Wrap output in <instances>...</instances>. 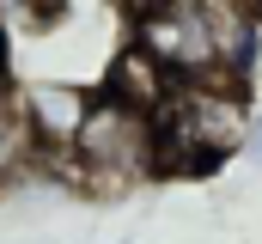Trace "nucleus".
Returning a JSON list of instances; mask_svg holds the SVG:
<instances>
[{
  "mask_svg": "<svg viewBox=\"0 0 262 244\" xmlns=\"http://www.w3.org/2000/svg\"><path fill=\"white\" fill-rule=\"evenodd\" d=\"M159 171H213L244 147V79H171L159 104Z\"/></svg>",
  "mask_w": 262,
  "mask_h": 244,
  "instance_id": "nucleus-1",
  "label": "nucleus"
},
{
  "mask_svg": "<svg viewBox=\"0 0 262 244\" xmlns=\"http://www.w3.org/2000/svg\"><path fill=\"white\" fill-rule=\"evenodd\" d=\"M67 153V177L85 189H128V183L159 171V128L146 110H128L116 98H92L85 122L73 128Z\"/></svg>",
  "mask_w": 262,
  "mask_h": 244,
  "instance_id": "nucleus-2",
  "label": "nucleus"
},
{
  "mask_svg": "<svg viewBox=\"0 0 262 244\" xmlns=\"http://www.w3.org/2000/svg\"><path fill=\"white\" fill-rule=\"evenodd\" d=\"M12 104H18V116L31 122V134H37L43 153H61L67 140H73V128L85 122V104L92 98L79 86H61V79H31Z\"/></svg>",
  "mask_w": 262,
  "mask_h": 244,
  "instance_id": "nucleus-3",
  "label": "nucleus"
},
{
  "mask_svg": "<svg viewBox=\"0 0 262 244\" xmlns=\"http://www.w3.org/2000/svg\"><path fill=\"white\" fill-rule=\"evenodd\" d=\"M165 92H171L165 67H159V61H146L134 43L110 61V73H104V98H116V104H128V110H146V116H159Z\"/></svg>",
  "mask_w": 262,
  "mask_h": 244,
  "instance_id": "nucleus-4",
  "label": "nucleus"
},
{
  "mask_svg": "<svg viewBox=\"0 0 262 244\" xmlns=\"http://www.w3.org/2000/svg\"><path fill=\"white\" fill-rule=\"evenodd\" d=\"M37 134H31V122L18 116V104H12V92H0V189H12V183L25 177L31 165H37Z\"/></svg>",
  "mask_w": 262,
  "mask_h": 244,
  "instance_id": "nucleus-5",
  "label": "nucleus"
},
{
  "mask_svg": "<svg viewBox=\"0 0 262 244\" xmlns=\"http://www.w3.org/2000/svg\"><path fill=\"white\" fill-rule=\"evenodd\" d=\"M244 153L262 165V110H250V128H244Z\"/></svg>",
  "mask_w": 262,
  "mask_h": 244,
  "instance_id": "nucleus-6",
  "label": "nucleus"
},
{
  "mask_svg": "<svg viewBox=\"0 0 262 244\" xmlns=\"http://www.w3.org/2000/svg\"><path fill=\"white\" fill-rule=\"evenodd\" d=\"M0 79H6V61H0Z\"/></svg>",
  "mask_w": 262,
  "mask_h": 244,
  "instance_id": "nucleus-7",
  "label": "nucleus"
}]
</instances>
